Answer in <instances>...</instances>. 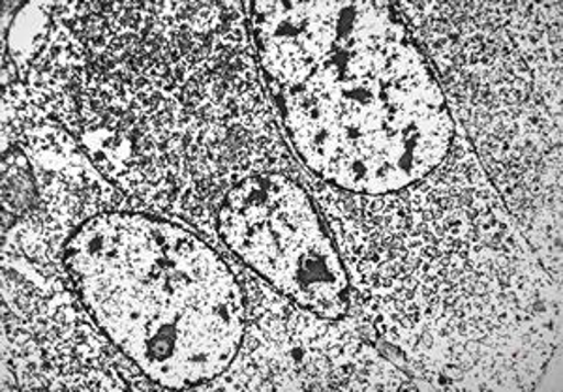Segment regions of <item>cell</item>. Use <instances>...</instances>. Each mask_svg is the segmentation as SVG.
Here are the masks:
<instances>
[{"instance_id":"obj_1","label":"cell","mask_w":563,"mask_h":392,"mask_svg":"<svg viewBox=\"0 0 563 392\" xmlns=\"http://www.w3.org/2000/svg\"><path fill=\"white\" fill-rule=\"evenodd\" d=\"M263 70L297 155L333 187L400 192L448 158V98L395 7L297 2Z\"/></svg>"},{"instance_id":"obj_2","label":"cell","mask_w":563,"mask_h":392,"mask_svg":"<svg viewBox=\"0 0 563 392\" xmlns=\"http://www.w3.org/2000/svg\"><path fill=\"white\" fill-rule=\"evenodd\" d=\"M76 293L103 335L148 380L188 389L231 367L244 295L218 251L167 220L100 214L65 246Z\"/></svg>"},{"instance_id":"obj_3","label":"cell","mask_w":563,"mask_h":392,"mask_svg":"<svg viewBox=\"0 0 563 392\" xmlns=\"http://www.w3.org/2000/svg\"><path fill=\"white\" fill-rule=\"evenodd\" d=\"M224 245L263 280L321 320L350 310V280L307 190L282 173L252 175L218 211Z\"/></svg>"},{"instance_id":"obj_4","label":"cell","mask_w":563,"mask_h":392,"mask_svg":"<svg viewBox=\"0 0 563 392\" xmlns=\"http://www.w3.org/2000/svg\"><path fill=\"white\" fill-rule=\"evenodd\" d=\"M2 195H4V216L25 214L26 211L33 209L34 203L38 200V190L34 184L33 173L21 155L12 158V161H4Z\"/></svg>"}]
</instances>
